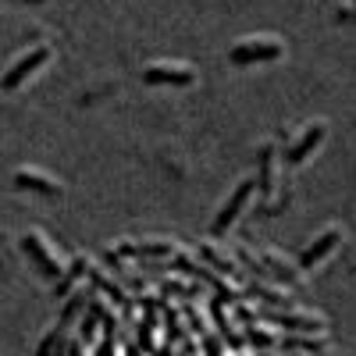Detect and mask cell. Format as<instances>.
Segmentation results:
<instances>
[{
  "instance_id": "6da1fadb",
  "label": "cell",
  "mask_w": 356,
  "mask_h": 356,
  "mask_svg": "<svg viewBox=\"0 0 356 356\" xmlns=\"http://www.w3.org/2000/svg\"><path fill=\"white\" fill-rule=\"evenodd\" d=\"M285 57V43L278 36H246L228 50L232 65H264V61H278Z\"/></svg>"
},
{
  "instance_id": "7a4b0ae2",
  "label": "cell",
  "mask_w": 356,
  "mask_h": 356,
  "mask_svg": "<svg viewBox=\"0 0 356 356\" xmlns=\"http://www.w3.org/2000/svg\"><path fill=\"white\" fill-rule=\"evenodd\" d=\"M22 250H25L29 257H33V260H36V267H40V271H43L47 278H54V282L68 271V264L61 260V253H57V250L50 246V239H47L43 232H25V235H22Z\"/></svg>"
},
{
  "instance_id": "3957f363",
  "label": "cell",
  "mask_w": 356,
  "mask_h": 356,
  "mask_svg": "<svg viewBox=\"0 0 356 356\" xmlns=\"http://www.w3.org/2000/svg\"><path fill=\"white\" fill-rule=\"evenodd\" d=\"M50 57H54V47H50V43H36V47H29V50L18 57V61H11V68H8L4 75H0V89H18L29 75H36V72L50 61Z\"/></svg>"
},
{
  "instance_id": "277c9868",
  "label": "cell",
  "mask_w": 356,
  "mask_h": 356,
  "mask_svg": "<svg viewBox=\"0 0 356 356\" xmlns=\"http://www.w3.org/2000/svg\"><path fill=\"white\" fill-rule=\"evenodd\" d=\"M253 189H257V178H243L239 186H235V193L221 203V211H218V218L211 221V235H225L235 221H239V214L250 207V196H253Z\"/></svg>"
},
{
  "instance_id": "5b68a950",
  "label": "cell",
  "mask_w": 356,
  "mask_h": 356,
  "mask_svg": "<svg viewBox=\"0 0 356 356\" xmlns=\"http://www.w3.org/2000/svg\"><path fill=\"white\" fill-rule=\"evenodd\" d=\"M143 79L150 86H193L196 68L186 61H150L143 68Z\"/></svg>"
},
{
  "instance_id": "8992f818",
  "label": "cell",
  "mask_w": 356,
  "mask_h": 356,
  "mask_svg": "<svg viewBox=\"0 0 356 356\" xmlns=\"http://www.w3.org/2000/svg\"><path fill=\"white\" fill-rule=\"evenodd\" d=\"M324 136H328V122H321V118H317V122H310V125H303V132L285 146V157L282 161L285 164H303L317 150V146L324 143Z\"/></svg>"
},
{
  "instance_id": "52a82bcc",
  "label": "cell",
  "mask_w": 356,
  "mask_h": 356,
  "mask_svg": "<svg viewBox=\"0 0 356 356\" xmlns=\"http://www.w3.org/2000/svg\"><path fill=\"white\" fill-rule=\"evenodd\" d=\"M339 243H342V228L339 225H332V228H324L321 235H317V239L300 253V267H303V271H310V267H317L321 260H328L335 250H339Z\"/></svg>"
},
{
  "instance_id": "ba28073f",
  "label": "cell",
  "mask_w": 356,
  "mask_h": 356,
  "mask_svg": "<svg viewBox=\"0 0 356 356\" xmlns=\"http://www.w3.org/2000/svg\"><path fill=\"white\" fill-rule=\"evenodd\" d=\"M257 186H260L267 203L278 196V146L275 143H267L260 150V178H257Z\"/></svg>"
},
{
  "instance_id": "9c48e42d",
  "label": "cell",
  "mask_w": 356,
  "mask_h": 356,
  "mask_svg": "<svg viewBox=\"0 0 356 356\" xmlns=\"http://www.w3.org/2000/svg\"><path fill=\"white\" fill-rule=\"evenodd\" d=\"M267 321L282 324L289 332H303V335H314V332H324V317L317 314H296V310H275V314H264Z\"/></svg>"
},
{
  "instance_id": "30bf717a",
  "label": "cell",
  "mask_w": 356,
  "mask_h": 356,
  "mask_svg": "<svg viewBox=\"0 0 356 356\" xmlns=\"http://www.w3.org/2000/svg\"><path fill=\"white\" fill-rule=\"evenodd\" d=\"M15 186L18 189H33V193H47V196H61V182L50 178L47 171H36V168H18L15 171Z\"/></svg>"
},
{
  "instance_id": "8fae6325",
  "label": "cell",
  "mask_w": 356,
  "mask_h": 356,
  "mask_svg": "<svg viewBox=\"0 0 356 356\" xmlns=\"http://www.w3.org/2000/svg\"><path fill=\"white\" fill-rule=\"evenodd\" d=\"M118 257H171V253H178V246L175 243H164V239H150V243H118V250H114Z\"/></svg>"
},
{
  "instance_id": "7c38bea8",
  "label": "cell",
  "mask_w": 356,
  "mask_h": 356,
  "mask_svg": "<svg viewBox=\"0 0 356 356\" xmlns=\"http://www.w3.org/2000/svg\"><path fill=\"white\" fill-rule=\"evenodd\" d=\"M200 253H203L207 260H211V264L218 267V271H225V275H239V260H232L228 253H221V250H214L211 243H203V246H200Z\"/></svg>"
},
{
  "instance_id": "4fadbf2b",
  "label": "cell",
  "mask_w": 356,
  "mask_h": 356,
  "mask_svg": "<svg viewBox=\"0 0 356 356\" xmlns=\"http://www.w3.org/2000/svg\"><path fill=\"white\" fill-rule=\"evenodd\" d=\"M86 275H89V278H93V285H100V289H104V292L111 296V300H114V303H129V296H125L122 289H118L114 282H107V278L100 275V267H93V260H89V264H86Z\"/></svg>"
},
{
  "instance_id": "5bb4252c",
  "label": "cell",
  "mask_w": 356,
  "mask_h": 356,
  "mask_svg": "<svg viewBox=\"0 0 356 356\" xmlns=\"http://www.w3.org/2000/svg\"><path fill=\"white\" fill-rule=\"evenodd\" d=\"M253 292H257V296H264L267 303L289 307V292H282V289H271V285H264V282H253Z\"/></svg>"
},
{
  "instance_id": "9a60e30c",
  "label": "cell",
  "mask_w": 356,
  "mask_h": 356,
  "mask_svg": "<svg viewBox=\"0 0 356 356\" xmlns=\"http://www.w3.org/2000/svg\"><path fill=\"white\" fill-rule=\"evenodd\" d=\"M285 346H300V349H324V346H328V339H321V342H314V339H289Z\"/></svg>"
},
{
  "instance_id": "2e32d148",
  "label": "cell",
  "mask_w": 356,
  "mask_h": 356,
  "mask_svg": "<svg viewBox=\"0 0 356 356\" xmlns=\"http://www.w3.org/2000/svg\"><path fill=\"white\" fill-rule=\"evenodd\" d=\"M22 4H43V0H22Z\"/></svg>"
}]
</instances>
